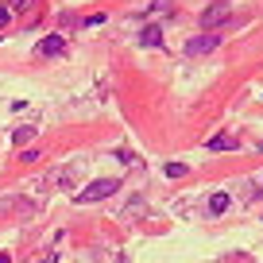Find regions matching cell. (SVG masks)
Returning <instances> with one entry per match:
<instances>
[{
    "mask_svg": "<svg viewBox=\"0 0 263 263\" xmlns=\"http://www.w3.org/2000/svg\"><path fill=\"white\" fill-rule=\"evenodd\" d=\"M163 171H166V178H182V174H186V166H182V163H166Z\"/></svg>",
    "mask_w": 263,
    "mask_h": 263,
    "instance_id": "8",
    "label": "cell"
},
{
    "mask_svg": "<svg viewBox=\"0 0 263 263\" xmlns=\"http://www.w3.org/2000/svg\"><path fill=\"white\" fill-rule=\"evenodd\" d=\"M62 50H66V39H62V35H47V39H39L35 54H39V58H54V54H62Z\"/></svg>",
    "mask_w": 263,
    "mask_h": 263,
    "instance_id": "3",
    "label": "cell"
},
{
    "mask_svg": "<svg viewBox=\"0 0 263 263\" xmlns=\"http://www.w3.org/2000/svg\"><path fill=\"white\" fill-rule=\"evenodd\" d=\"M163 8H171V0H155L151 4V12H163Z\"/></svg>",
    "mask_w": 263,
    "mask_h": 263,
    "instance_id": "10",
    "label": "cell"
},
{
    "mask_svg": "<svg viewBox=\"0 0 263 263\" xmlns=\"http://www.w3.org/2000/svg\"><path fill=\"white\" fill-rule=\"evenodd\" d=\"M27 140H35V128L27 124V128H16V143H27Z\"/></svg>",
    "mask_w": 263,
    "mask_h": 263,
    "instance_id": "9",
    "label": "cell"
},
{
    "mask_svg": "<svg viewBox=\"0 0 263 263\" xmlns=\"http://www.w3.org/2000/svg\"><path fill=\"white\" fill-rule=\"evenodd\" d=\"M236 147V143L229 140V136H213V140H209V151H232Z\"/></svg>",
    "mask_w": 263,
    "mask_h": 263,
    "instance_id": "7",
    "label": "cell"
},
{
    "mask_svg": "<svg viewBox=\"0 0 263 263\" xmlns=\"http://www.w3.org/2000/svg\"><path fill=\"white\" fill-rule=\"evenodd\" d=\"M116 190H120V182H116V178H101V182H89L85 190H78L74 201H78V205H89V201H105V197H112Z\"/></svg>",
    "mask_w": 263,
    "mask_h": 263,
    "instance_id": "1",
    "label": "cell"
},
{
    "mask_svg": "<svg viewBox=\"0 0 263 263\" xmlns=\"http://www.w3.org/2000/svg\"><path fill=\"white\" fill-rule=\"evenodd\" d=\"M0 263H12V255H8V252H0Z\"/></svg>",
    "mask_w": 263,
    "mask_h": 263,
    "instance_id": "12",
    "label": "cell"
},
{
    "mask_svg": "<svg viewBox=\"0 0 263 263\" xmlns=\"http://www.w3.org/2000/svg\"><path fill=\"white\" fill-rule=\"evenodd\" d=\"M229 205H232V197L224 194V190H217V194L209 197V213H213V217H221V213H224Z\"/></svg>",
    "mask_w": 263,
    "mask_h": 263,
    "instance_id": "5",
    "label": "cell"
},
{
    "mask_svg": "<svg viewBox=\"0 0 263 263\" xmlns=\"http://www.w3.org/2000/svg\"><path fill=\"white\" fill-rule=\"evenodd\" d=\"M140 43H143V47H159V43H163V31H159V24H151V27H143V35H140Z\"/></svg>",
    "mask_w": 263,
    "mask_h": 263,
    "instance_id": "6",
    "label": "cell"
},
{
    "mask_svg": "<svg viewBox=\"0 0 263 263\" xmlns=\"http://www.w3.org/2000/svg\"><path fill=\"white\" fill-rule=\"evenodd\" d=\"M221 47V35H213V31H205V35H194V39H186V54H209V50H217Z\"/></svg>",
    "mask_w": 263,
    "mask_h": 263,
    "instance_id": "2",
    "label": "cell"
},
{
    "mask_svg": "<svg viewBox=\"0 0 263 263\" xmlns=\"http://www.w3.org/2000/svg\"><path fill=\"white\" fill-rule=\"evenodd\" d=\"M224 16H229V4H213V8L201 12V27H209V31H213V24H221Z\"/></svg>",
    "mask_w": 263,
    "mask_h": 263,
    "instance_id": "4",
    "label": "cell"
},
{
    "mask_svg": "<svg viewBox=\"0 0 263 263\" xmlns=\"http://www.w3.org/2000/svg\"><path fill=\"white\" fill-rule=\"evenodd\" d=\"M8 20H12V12H8V8H0V27H8Z\"/></svg>",
    "mask_w": 263,
    "mask_h": 263,
    "instance_id": "11",
    "label": "cell"
}]
</instances>
